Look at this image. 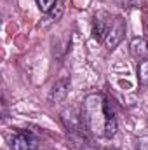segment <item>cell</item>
Segmentation results:
<instances>
[{
  "label": "cell",
  "mask_w": 148,
  "mask_h": 150,
  "mask_svg": "<svg viewBox=\"0 0 148 150\" xmlns=\"http://www.w3.org/2000/svg\"><path fill=\"white\" fill-rule=\"evenodd\" d=\"M68 142H70V147L73 150H94L92 149V142L82 133V129H73V131H70Z\"/></svg>",
  "instance_id": "cell-6"
},
{
  "label": "cell",
  "mask_w": 148,
  "mask_h": 150,
  "mask_svg": "<svg viewBox=\"0 0 148 150\" xmlns=\"http://www.w3.org/2000/svg\"><path fill=\"white\" fill-rule=\"evenodd\" d=\"M131 52H132V56H136V58L143 56V54L147 52V42H145L143 38H134V40L131 42Z\"/></svg>",
  "instance_id": "cell-7"
},
{
  "label": "cell",
  "mask_w": 148,
  "mask_h": 150,
  "mask_svg": "<svg viewBox=\"0 0 148 150\" xmlns=\"http://www.w3.org/2000/svg\"><path fill=\"white\" fill-rule=\"evenodd\" d=\"M113 19H115V16H111L110 12H106V11H99V12L94 14V19H92V35H94V38L98 42H105L111 25H113Z\"/></svg>",
  "instance_id": "cell-3"
},
{
  "label": "cell",
  "mask_w": 148,
  "mask_h": 150,
  "mask_svg": "<svg viewBox=\"0 0 148 150\" xmlns=\"http://www.w3.org/2000/svg\"><path fill=\"white\" fill-rule=\"evenodd\" d=\"M82 124L98 138H113L117 133V119L106 98L99 93L89 94L82 105Z\"/></svg>",
  "instance_id": "cell-1"
},
{
  "label": "cell",
  "mask_w": 148,
  "mask_h": 150,
  "mask_svg": "<svg viewBox=\"0 0 148 150\" xmlns=\"http://www.w3.org/2000/svg\"><path fill=\"white\" fill-rule=\"evenodd\" d=\"M68 89H70V79L68 77H61L54 82L52 89H51V94H49V100L52 103H59L66 98L68 94Z\"/></svg>",
  "instance_id": "cell-5"
},
{
  "label": "cell",
  "mask_w": 148,
  "mask_h": 150,
  "mask_svg": "<svg viewBox=\"0 0 148 150\" xmlns=\"http://www.w3.org/2000/svg\"><path fill=\"white\" fill-rule=\"evenodd\" d=\"M118 7H141L148 0H113Z\"/></svg>",
  "instance_id": "cell-9"
},
{
  "label": "cell",
  "mask_w": 148,
  "mask_h": 150,
  "mask_svg": "<svg viewBox=\"0 0 148 150\" xmlns=\"http://www.w3.org/2000/svg\"><path fill=\"white\" fill-rule=\"evenodd\" d=\"M11 150H35L38 149V138L32 131H14L7 136Z\"/></svg>",
  "instance_id": "cell-2"
},
{
  "label": "cell",
  "mask_w": 148,
  "mask_h": 150,
  "mask_svg": "<svg viewBox=\"0 0 148 150\" xmlns=\"http://www.w3.org/2000/svg\"><path fill=\"white\" fill-rule=\"evenodd\" d=\"M56 2H58V0H37V5L44 14H49V12L54 9Z\"/></svg>",
  "instance_id": "cell-10"
},
{
  "label": "cell",
  "mask_w": 148,
  "mask_h": 150,
  "mask_svg": "<svg viewBox=\"0 0 148 150\" xmlns=\"http://www.w3.org/2000/svg\"><path fill=\"white\" fill-rule=\"evenodd\" d=\"M124 33H125V23H124V19H122L120 16H115L110 32H108V35L105 38V42H103V44L106 45V49H115V47L122 42Z\"/></svg>",
  "instance_id": "cell-4"
},
{
  "label": "cell",
  "mask_w": 148,
  "mask_h": 150,
  "mask_svg": "<svg viewBox=\"0 0 148 150\" xmlns=\"http://www.w3.org/2000/svg\"><path fill=\"white\" fill-rule=\"evenodd\" d=\"M138 80L141 86H148V59H143L138 65Z\"/></svg>",
  "instance_id": "cell-8"
},
{
  "label": "cell",
  "mask_w": 148,
  "mask_h": 150,
  "mask_svg": "<svg viewBox=\"0 0 148 150\" xmlns=\"http://www.w3.org/2000/svg\"><path fill=\"white\" fill-rule=\"evenodd\" d=\"M136 150H148V136H140L136 140Z\"/></svg>",
  "instance_id": "cell-11"
}]
</instances>
